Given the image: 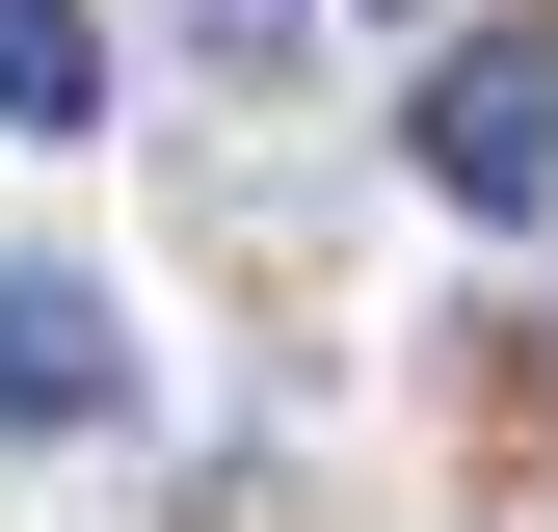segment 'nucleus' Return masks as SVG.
<instances>
[{
	"label": "nucleus",
	"instance_id": "7ed1b4c3",
	"mask_svg": "<svg viewBox=\"0 0 558 532\" xmlns=\"http://www.w3.org/2000/svg\"><path fill=\"white\" fill-rule=\"evenodd\" d=\"M0 133H107V27L81 0H0Z\"/></svg>",
	"mask_w": 558,
	"mask_h": 532
},
{
	"label": "nucleus",
	"instance_id": "f257e3e1",
	"mask_svg": "<svg viewBox=\"0 0 558 532\" xmlns=\"http://www.w3.org/2000/svg\"><path fill=\"white\" fill-rule=\"evenodd\" d=\"M426 186L452 214H558V53H452L426 81Z\"/></svg>",
	"mask_w": 558,
	"mask_h": 532
},
{
	"label": "nucleus",
	"instance_id": "20e7f679",
	"mask_svg": "<svg viewBox=\"0 0 558 532\" xmlns=\"http://www.w3.org/2000/svg\"><path fill=\"white\" fill-rule=\"evenodd\" d=\"M214 53H293V0H214Z\"/></svg>",
	"mask_w": 558,
	"mask_h": 532
},
{
	"label": "nucleus",
	"instance_id": "f03ea898",
	"mask_svg": "<svg viewBox=\"0 0 558 532\" xmlns=\"http://www.w3.org/2000/svg\"><path fill=\"white\" fill-rule=\"evenodd\" d=\"M0 426H133V319L81 266H0Z\"/></svg>",
	"mask_w": 558,
	"mask_h": 532
}]
</instances>
